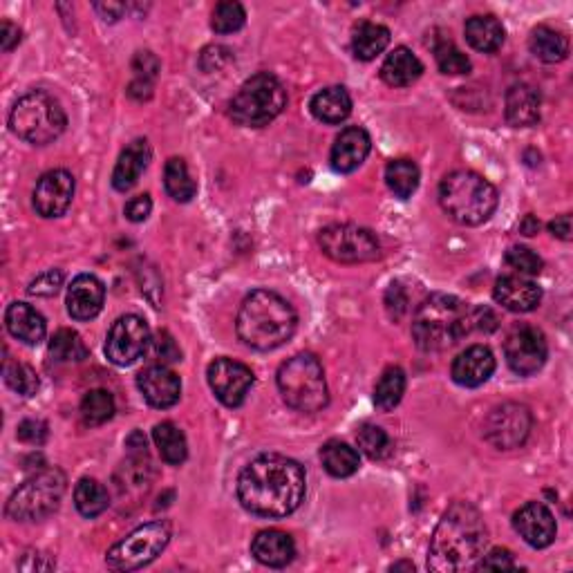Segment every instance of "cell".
Masks as SVG:
<instances>
[{
  "label": "cell",
  "mask_w": 573,
  "mask_h": 573,
  "mask_svg": "<svg viewBox=\"0 0 573 573\" xmlns=\"http://www.w3.org/2000/svg\"><path fill=\"white\" fill-rule=\"evenodd\" d=\"M464 32H466L468 45H471L473 50L484 52V54H491V52L500 50L504 39H506L504 25L491 14L468 18Z\"/></svg>",
  "instance_id": "29"
},
{
  "label": "cell",
  "mask_w": 573,
  "mask_h": 573,
  "mask_svg": "<svg viewBox=\"0 0 573 573\" xmlns=\"http://www.w3.org/2000/svg\"><path fill=\"white\" fill-rule=\"evenodd\" d=\"M153 439L166 464L180 466L186 462V457H189V444H186L184 432L171 424V421L157 424L153 430Z\"/></svg>",
  "instance_id": "33"
},
{
  "label": "cell",
  "mask_w": 573,
  "mask_h": 573,
  "mask_svg": "<svg viewBox=\"0 0 573 573\" xmlns=\"http://www.w3.org/2000/svg\"><path fill=\"white\" fill-rule=\"evenodd\" d=\"M74 506L83 518H97L110 506V495L106 486L99 484L97 479L83 477L74 488Z\"/></svg>",
  "instance_id": "34"
},
{
  "label": "cell",
  "mask_w": 573,
  "mask_h": 573,
  "mask_svg": "<svg viewBox=\"0 0 573 573\" xmlns=\"http://www.w3.org/2000/svg\"><path fill=\"white\" fill-rule=\"evenodd\" d=\"M312 115L323 124H341L352 115V97L343 86H332L316 92L309 103Z\"/></svg>",
  "instance_id": "28"
},
{
  "label": "cell",
  "mask_w": 573,
  "mask_h": 573,
  "mask_svg": "<svg viewBox=\"0 0 573 573\" xmlns=\"http://www.w3.org/2000/svg\"><path fill=\"white\" fill-rule=\"evenodd\" d=\"M206 379H209L215 397L229 408L242 406L253 381H256L251 368L233 359H215L206 370Z\"/></svg>",
  "instance_id": "15"
},
{
  "label": "cell",
  "mask_w": 573,
  "mask_h": 573,
  "mask_svg": "<svg viewBox=\"0 0 573 573\" xmlns=\"http://www.w3.org/2000/svg\"><path fill=\"white\" fill-rule=\"evenodd\" d=\"M95 9L101 14L103 21L115 23V21H119L121 16H124L126 5H121V3H97Z\"/></svg>",
  "instance_id": "52"
},
{
  "label": "cell",
  "mask_w": 573,
  "mask_h": 573,
  "mask_svg": "<svg viewBox=\"0 0 573 573\" xmlns=\"http://www.w3.org/2000/svg\"><path fill=\"white\" fill-rule=\"evenodd\" d=\"M321 462L325 466V471L332 477H352L356 471H359L361 459L356 448H352L345 441H327V444L321 448Z\"/></svg>",
  "instance_id": "31"
},
{
  "label": "cell",
  "mask_w": 573,
  "mask_h": 573,
  "mask_svg": "<svg viewBox=\"0 0 573 573\" xmlns=\"http://www.w3.org/2000/svg\"><path fill=\"white\" fill-rule=\"evenodd\" d=\"M61 287H63V274L59 269H50V271H45V274L36 276L27 291H30L32 296L48 298V296H54Z\"/></svg>",
  "instance_id": "45"
},
{
  "label": "cell",
  "mask_w": 573,
  "mask_h": 573,
  "mask_svg": "<svg viewBox=\"0 0 573 573\" xmlns=\"http://www.w3.org/2000/svg\"><path fill=\"white\" fill-rule=\"evenodd\" d=\"M50 354L54 361L72 363L83 361L88 356V347L81 341V336L72 330H59L50 341Z\"/></svg>",
  "instance_id": "39"
},
{
  "label": "cell",
  "mask_w": 573,
  "mask_h": 573,
  "mask_svg": "<svg viewBox=\"0 0 573 573\" xmlns=\"http://www.w3.org/2000/svg\"><path fill=\"white\" fill-rule=\"evenodd\" d=\"M540 92L529 83H515V86L506 92V121L515 128H529L540 121Z\"/></svg>",
  "instance_id": "24"
},
{
  "label": "cell",
  "mask_w": 573,
  "mask_h": 573,
  "mask_svg": "<svg viewBox=\"0 0 573 573\" xmlns=\"http://www.w3.org/2000/svg\"><path fill=\"white\" fill-rule=\"evenodd\" d=\"M549 231L560 240H571V215H560V218L549 222Z\"/></svg>",
  "instance_id": "53"
},
{
  "label": "cell",
  "mask_w": 573,
  "mask_h": 573,
  "mask_svg": "<svg viewBox=\"0 0 573 573\" xmlns=\"http://www.w3.org/2000/svg\"><path fill=\"white\" fill-rule=\"evenodd\" d=\"M231 61V50L224 45H209L200 56V68L204 72H215Z\"/></svg>",
  "instance_id": "48"
},
{
  "label": "cell",
  "mask_w": 573,
  "mask_h": 573,
  "mask_svg": "<svg viewBox=\"0 0 573 573\" xmlns=\"http://www.w3.org/2000/svg\"><path fill=\"white\" fill-rule=\"evenodd\" d=\"M278 390L289 408L298 412H318L330 401L325 370L314 354H296L280 365Z\"/></svg>",
  "instance_id": "7"
},
{
  "label": "cell",
  "mask_w": 573,
  "mask_h": 573,
  "mask_svg": "<svg viewBox=\"0 0 573 573\" xmlns=\"http://www.w3.org/2000/svg\"><path fill=\"white\" fill-rule=\"evenodd\" d=\"M372 139L368 135V130L361 126L345 128L341 135L336 137V142L332 146V166L338 173H352L359 168L365 159L370 155Z\"/></svg>",
  "instance_id": "20"
},
{
  "label": "cell",
  "mask_w": 573,
  "mask_h": 573,
  "mask_svg": "<svg viewBox=\"0 0 573 573\" xmlns=\"http://www.w3.org/2000/svg\"><path fill=\"white\" fill-rule=\"evenodd\" d=\"M171 540V529L166 522H148L137 526L133 533H128L124 540H119L115 547L108 551L106 565L112 571H135L150 565Z\"/></svg>",
  "instance_id": "10"
},
{
  "label": "cell",
  "mask_w": 573,
  "mask_h": 573,
  "mask_svg": "<svg viewBox=\"0 0 573 573\" xmlns=\"http://www.w3.org/2000/svg\"><path fill=\"white\" fill-rule=\"evenodd\" d=\"M421 74H424V63L408 48H397L390 52L381 65V79L392 88L412 86Z\"/></svg>",
  "instance_id": "27"
},
{
  "label": "cell",
  "mask_w": 573,
  "mask_h": 573,
  "mask_svg": "<svg viewBox=\"0 0 573 573\" xmlns=\"http://www.w3.org/2000/svg\"><path fill=\"white\" fill-rule=\"evenodd\" d=\"M247 23V12L240 3H233V0H227V3H220L213 9V18H211V27L218 34H233L238 32Z\"/></svg>",
  "instance_id": "41"
},
{
  "label": "cell",
  "mask_w": 573,
  "mask_h": 573,
  "mask_svg": "<svg viewBox=\"0 0 573 573\" xmlns=\"http://www.w3.org/2000/svg\"><path fill=\"white\" fill-rule=\"evenodd\" d=\"M305 468L283 455H262L238 477V500L258 518H287L305 500Z\"/></svg>",
  "instance_id": "1"
},
{
  "label": "cell",
  "mask_w": 573,
  "mask_h": 573,
  "mask_svg": "<svg viewBox=\"0 0 573 573\" xmlns=\"http://www.w3.org/2000/svg\"><path fill=\"white\" fill-rule=\"evenodd\" d=\"M477 571H509L515 569V560H513V553L509 549H493L491 553H486L477 560L475 565Z\"/></svg>",
  "instance_id": "46"
},
{
  "label": "cell",
  "mask_w": 573,
  "mask_h": 573,
  "mask_svg": "<svg viewBox=\"0 0 573 573\" xmlns=\"http://www.w3.org/2000/svg\"><path fill=\"white\" fill-rule=\"evenodd\" d=\"M126 446L130 448V453H133V455H148V450H146V437H144L139 430H135L133 435H130V437L126 439Z\"/></svg>",
  "instance_id": "54"
},
{
  "label": "cell",
  "mask_w": 573,
  "mask_h": 573,
  "mask_svg": "<svg viewBox=\"0 0 573 573\" xmlns=\"http://www.w3.org/2000/svg\"><path fill=\"white\" fill-rule=\"evenodd\" d=\"M153 347H155V356L159 361V365H166V363H175V361H180L182 359V352H180V347L175 345L173 341V336L168 334V332H159L157 338L153 341Z\"/></svg>",
  "instance_id": "47"
},
{
  "label": "cell",
  "mask_w": 573,
  "mask_h": 573,
  "mask_svg": "<svg viewBox=\"0 0 573 573\" xmlns=\"http://www.w3.org/2000/svg\"><path fill=\"white\" fill-rule=\"evenodd\" d=\"M251 556L265 567H287L296 556V544L291 535L278 529L260 531L251 542Z\"/></svg>",
  "instance_id": "23"
},
{
  "label": "cell",
  "mask_w": 573,
  "mask_h": 573,
  "mask_svg": "<svg viewBox=\"0 0 573 573\" xmlns=\"http://www.w3.org/2000/svg\"><path fill=\"white\" fill-rule=\"evenodd\" d=\"M72 197L74 177L68 171H63V168H56V171L45 173L36 182L32 202L36 213L43 215V218H61L70 209Z\"/></svg>",
  "instance_id": "16"
},
{
  "label": "cell",
  "mask_w": 573,
  "mask_h": 573,
  "mask_svg": "<svg viewBox=\"0 0 573 573\" xmlns=\"http://www.w3.org/2000/svg\"><path fill=\"white\" fill-rule=\"evenodd\" d=\"M68 488V477L59 468H43L16 488L7 502V518L16 522H39L52 515Z\"/></svg>",
  "instance_id": "9"
},
{
  "label": "cell",
  "mask_w": 573,
  "mask_h": 573,
  "mask_svg": "<svg viewBox=\"0 0 573 573\" xmlns=\"http://www.w3.org/2000/svg\"><path fill=\"white\" fill-rule=\"evenodd\" d=\"M287 106V92L274 74L260 72L242 83L233 97L231 119L244 128H262L274 121Z\"/></svg>",
  "instance_id": "8"
},
{
  "label": "cell",
  "mask_w": 573,
  "mask_h": 573,
  "mask_svg": "<svg viewBox=\"0 0 573 573\" xmlns=\"http://www.w3.org/2000/svg\"><path fill=\"white\" fill-rule=\"evenodd\" d=\"M9 126L23 142L45 146L65 133L68 117L52 95L43 90H32L14 103L9 112Z\"/></svg>",
  "instance_id": "6"
},
{
  "label": "cell",
  "mask_w": 573,
  "mask_h": 573,
  "mask_svg": "<svg viewBox=\"0 0 573 573\" xmlns=\"http://www.w3.org/2000/svg\"><path fill=\"white\" fill-rule=\"evenodd\" d=\"M16 437L25 441V444H43L45 437H48V426L43 424L39 419H25L21 426H18Z\"/></svg>",
  "instance_id": "49"
},
{
  "label": "cell",
  "mask_w": 573,
  "mask_h": 573,
  "mask_svg": "<svg viewBox=\"0 0 573 573\" xmlns=\"http://www.w3.org/2000/svg\"><path fill=\"white\" fill-rule=\"evenodd\" d=\"M390 45V30L379 23H361L354 30L352 50L361 61H372Z\"/></svg>",
  "instance_id": "32"
},
{
  "label": "cell",
  "mask_w": 573,
  "mask_h": 573,
  "mask_svg": "<svg viewBox=\"0 0 573 573\" xmlns=\"http://www.w3.org/2000/svg\"><path fill=\"white\" fill-rule=\"evenodd\" d=\"M533 426L529 408L520 406V403H502L497 406L486 419L484 435L495 448L500 450H513L520 448L526 437H529Z\"/></svg>",
  "instance_id": "14"
},
{
  "label": "cell",
  "mask_w": 573,
  "mask_h": 573,
  "mask_svg": "<svg viewBox=\"0 0 573 573\" xmlns=\"http://www.w3.org/2000/svg\"><path fill=\"white\" fill-rule=\"evenodd\" d=\"M493 298L504 309H509V312L526 314L540 307L542 289L531 283V280H526L524 276H502L495 283Z\"/></svg>",
  "instance_id": "21"
},
{
  "label": "cell",
  "mask_w": 573,
  "mask_h": 573,
  "mask_svg": "<svg viewBox=\"0 0 573 573\" xmlns=\"http://www.w3.org/2000/svg\"><path fill=\"white\" fill-rule=\"evenodd\" d=\"M318 244L327 258L341 265H361L381 256V244L370 229L354 227V224H334L318 236Z\"/></svg>",
  "instance_id": "11"
},
{
  "label": "cell",
  "mask_w": 573,
  "mask_h": 573,
  "mask_svg": "<svg viewBox=\"0 0 573 573\" xmlns=\"http://www.w3.org/2000/svg\"><path fill=\"white\" fill-rule=\"evenodd\" d=\"M164 186L175 202H191L197 193V184L182 157H171L164 168Z\"/></svg>",
  "instance_id": "36"
},
{
  "label": "cell",
  "mask_w": 573,
  "mask_h": 573,
  "mask_svg": "<svg viewBox=\"0 0 573 573\" xmlns=\"http://www.w3.org/2000/svg\"><path fill=\"white\" fill-rule=\"evenodd\" d=\"M18 43H21V30L9 21L0 23V48L3 52H12Z\"/></svg>",
  "instance_id": "51"
},
{
  "label": "cell",
  "mask_w": 573,
  "mask_h": 573,
  "mask_svg": "<svg viewBox=\"0 0 573 573\" xmlns=\"http://www.w3.org/2000/svg\"><path fill=\"white\" fill-rule=\"evenodd\" d=\"M356 441H359V448L370 459H385L392 450L388 432L379 426H374V424H365L359 430V435H356Z\"/></svg>",
  "instance_id": "42"
},
{
  "label": "cell",
  "mask_w": 573,
  "mask_h": 573,
  "mask_svg": "<svg viewBox=\"0 0 573 573\" xmlns=\"http://www.w3.org/2000/svg\"><path fill=\"white\" fill-rule=\"evenodd\" d=\"M150 155L153 153H150V144L146 139H137V142L130 144L124 153L119 155V162L115 166V171H112V186L121 193L133 189L139 182V177H142V173L148 168Z\"/></svg>",
  "instance_id": "25"
},
{
  "label": "cell",
  "mask_w": 573,
  "mask_h": 573,
  "mask_svg": "<svg viewBox=\"0 0 573 573\" xmlns=\"http://www.w3.org/2000/svg\"><path fill=\"white\" fill-rule=\"evenodd\" d=\"M488 544V529L473 504L455 502L439 520L430 540L428 569L437 573H457L475 569Z\"/></svg>",
  "instance_id": "3"
},
{
  "label": "cell",
  "mask_w": 573,
  "mask_h": 573,
  "mask_svg": "<svg viewBox=\"0 0 573 573\" xmlns=\"http://www.w3.org/2000/svg\"><path fill=\"white\" fill-rule=\"evenodd\" d=\"M495 356L486 345H471L453 363V379L464 388H479L493 377Z\"/></svg>",
  "instance_id": "22"
},
{
  "label": "cell",
  "mask_w": 573,
  "mask_h": 573,
  "mask_svg": "<svg viewBox=\"0 0 573 573\" xmlns=\"http://www.w3.org/2000/svg\"><path fill=\"white\" fill-rule=\"evenodd\" d=\"M115 415V399L108 390H90L81 401V417L86 426H103Z\"/></svg>",
  "instance_id": "38"
},
{
  "label": "cell",
  "mask_w": 573,
  "mask_h": 573,
  "mask_svg": "<svg viewBox=\"0 0 573 573\" xmlns=\"http://www.w3.org/2000/svg\"><path fill=\"white\" fill-rule=\"evenodd\" d=\"M5 325L9 334L25 345H39L45 338V332H48L45 318L27 303L9 305L5 312Z\"/></svg>",
  "instance_id": "26"
},
{
  "label": "cell",
  "mask_w": 573,
  "mask_h": 573,
  "mask_svg": "<svg viewBox=\"0 0 573 573\" xmlns=\"http://www.w3.org/2000/svg\"><path fill=\"white\" fill-rule=\"evenodd\" d=\"M504 356L509 368L520 374V377H531V374L540 372L547 363L549 345L547 338L533 325H518L513 327L504 343Z\"/></svg>",
  "instance_id": "13"
},
{
  "label": "cell",
  "mask_w": 573,
  "mask_h": 573,
  "mask_svg": "<svg viewBox=\"0 0 573 573\" xmlns=\"http://www.w3.org/2000/svg\"><path fill=\"white\" fill-rule=\"evenodd\" d=\"M150 211H153V200H150V195H137L126 204V218L130 222H144Z\"/></svg>",
  "instance_id": "50"
},
{
  "label": "cell",
  "mask_w": 573,
  "mask_h": 573,
  "mask_svg": "<svg viewBox=\"0 0 573 573\" xmlns=\"http://www.w3.org/2000/svg\"><path fill=\"white\" fill-rule=\"evenodd\" d=\"M439 204L450 218L464 227H479L497 209V191L486 177L473 171H455L439 186Z\"/></svg>",
  "instance_id": "5"
},
{
  "label": "cell",
  "mask_w": 573,
  "mask_h": 573,
  "mask_svg": "<svg viewBox=\"0 0 573 573\" xmlns=\"http://www.w3.org/2000/svg\"><path fill=\"white\" fill-rule=\"evenodd\" d=\"M5 383L21 397H34L39 392V377L30 368V365L18 363V361H7L3 368Z\"/></svg>",
  "instance_id": "40"
},
{
  "label": "cell",
  "mask_w": 573,
  "mask_h": 573,
  "mask_svg": "<svg viewBox=\"0 0 573 573\" xmlns=\"http://www.w3.org/2000/svg\"><path fill=\"white\" fill-rule=\"evenodd\" d=\"M137 385L148 406L157 410L173 408L182 397V381L166 365H150L137 377Z\"/></svg>",
  "instance_id": "18"
},
{
  "label": "cell",
  "mask_w": 573,
  "mask_h": 573,
  "mask_svg": "<svg viewBox=\"0 0 573 573\" xmlns=\"http://www.w3.org/2000/svg\"><path fill=\"white\" fill-rule=\"evenodd\" d=\"M437 54V65L441 74H450V77H457V74H468L471 72V59L462 52L457 50L453 43L446 41L441 43L435 50Z\"/></svg>",
  "instance_id": "43"
},
{
  "label": "cell",
  "mask_w": 573,
  "mask_h": 573,
  "mask_svg": "<svg viewBox=\"0 0 573 573\" xmlns=\"http://www.w3.org/2000/svg\"><path fill=\"white\" fill-rule=\"evenodd\" d=\"M150 345V330L142 316L126 314L112 323L106 338V356L108 359L126 368L137 359H142Z\"/></svg>",
  "instance_id": "12"
},
{
  "label": "cell",
  "mask_w": 573,
  "mask_h": 573,
  "mask_svg": "<svg viewBox=\"0 0 573 573\" xmlns=\"http://www.w3.org/2000/svg\"><path fill=\"white\" fill-rule=\"evenodd\" d=\"M529 50L535 59H540L544 63H560L569 56V41L565 34L553 30V27L540 25L531 32Z\"/></svg>",
  "instance_id": "30"
},
{
  "label": "cell",
  "mask_w": 573,
  "mask_h": 573,
  "mask_svg": "<svg viewBox=\"0 0 573 573\" xmlns=\"http://www.w3.org/2000/svg\"><path fill=\"white\" fill-rule=\"evenodd\" d=\"M506 265H509L513 271H518L520 276H538L544 262L542 258L529 247H511L506 251Z\"/></svg>",
  "instance_id": "44"
},
{
  "label": "cell",
  "mask_w": 573,
  "mask_h": 573,
  "mask_svg": "<svg viewBox=\"0 0 573 573\" xmlns=\"http://www.w3.org/2000/svg\"><path fill=\"white\" fill-rule=\"evenodd\" d=\"M401 569H406V571H415V565H410V562H397V565H392L390 571H401Z\"/></svg>",
  "instance_id": "56"
},
{
  "label": "cell",
  "mask_w": 573,
  "mask_h": 573,
  "mask_svg": "<svg viewBox=\"0 0 573 573\" xmlns=\"http://www.w3.org/2000/svg\"><path fill=\"white\" fill-rule=\"evenodd\" d=\"M296 327V309L276 291L256 289L242 300L236 330L240 341L251 350H276L296 334Z\"/></svg>",
  "instance_id": "4"
},
{
  "label": "cell",
  "mask_w": 573,
  "mask_h": 573,
  "mask_svg": "<svg viewBox=\"0 0 573 573\" xmlns=\"http://www.w3.org/2000/svg\"><path fill=\"white\" fill-rule=\"evenodd\" d=\"M497 318L486 307H471L448 294H430L412 321V338L424 352H441L471 332H493Z\"/></svg>",
  "instance_id": "2"
},
{
  "label": "cell",
  "mask_w": 573,
  "mask_h": 573,
  "mask_svg": "<svg viewBox=\"0 0 573 573\" xmlns=\"http://www.w3.org/2000/svg\"><path fill=\"white\" fill-rule=\"evenodd\" d=\"M520 231L524 233V236H535V233L540 231L538 218H533V215H526V218H524L522 224H520Z\"/></svg>",
  "instance_id": "55"
},
{
  "label": "cell",
  "mask_w": 573,
  "mask_h": 573,
  "mask_svg": "<svg viewBox=\"0 0 573 573\" xmlns=\"http://www.w3.org/2000/svg\"><path fill=\"white\" fill-rule=\"evenodd\" d=\"M403 392H406V372L397 368V365H392L377 381V388H374V406L381 412H390L401 403Z\"/></svg>",
  "instance_id": "37"
},
{
  "label": "cell",
  "mask_w": 573,
  "mask_h": 573,
  "mask_svg": "<svg viewBox=\"0 0 573 573\" xmlns=\"http://www.w3.org/2000/svg\"><path fill=\"white\" fill-rule=\"evenodd\" d=\"M419 166L412 162V159H394V162L388 164L385 168V184L388 189L401 197V200H408L419 189Z\"/></svg>",
  "instance_id": "35"
},
{
  "label": "cell",
  "mask_w": 573,
  "mask_h": 573,
  "mask_svg": "<svg viewBox=\"0 0 573 573\" xmlns=\"http://www.w3.org/2000/svg\"><path fill=\"white\" fill-rule=\"evenodd\" d=\"M103 300H106V287L101 280L90 274H81L68 287L65 305H68V314L74 321H92L103 309Z\"/></svg>",
  "instance_id": "19"
},
{
  "label": "cell",
  "mask_w": 573,
  "mask_h": 573,
  "mask_svg": "<svg viewBox=\"0 0 573 573\" xmlns=\"http://www.w3.org/2000/svg\"><path fill=\"white\" fill-rule=\"evenodd\" d=\"M513 526L515 531L522 535V540L531 544L533 549L549 547V544L556 542L558 535L556 518H553V513L540 502L524 504L522 509L513 515Z\"/></svg>",
  "instance_id": "17"
}]
</instances>
